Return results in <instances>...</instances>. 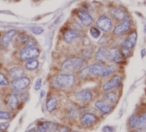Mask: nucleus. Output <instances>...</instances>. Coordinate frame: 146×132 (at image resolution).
Returning a JSON list of instances; mask_svg holds the SVG:
<instances>
[{
	"label": "nucleus",
	"mask_w": 146,
	"mask_h": 132,
	"mask_svg": "<svg viewBox=\"0 0 146 132\" xmlns=\"http://www.w3.org/2000/svg\"><path fill=\"white\" fill-rule=\"evenodd\" d=\"M0 100L4 107L17 113L28 101L29 93L27 90L16 92L9 87H3L0 91Z\"/></svg>",
	"instance_id": "obj_1"
},
{
	"label": "nucleus",
	"mask_w": 146,
	"mask_h": 132,
	"mask_svg": "<svg viewBox=\"0 0 146 132\" xmlns=\"http://www.w3.org/2000/svg\"><path fill=\"white\" fill-rule=\"evenodd\" d=\"M78 77L76 74H67L56 72L47 77L49 89L57 91L62 94H71L76 87Z\"/></svg>",
	"instance_id": "obj_2"
},
{
	"label": "nucleus",
	"mask_w": 146,
	"mask_h": 132,
	"mask_svg": "<svg viewBox=\"0 0 146 132\" xmlns=\"http://www.w3.org/2000/svg\"><path fill=\"white\" fill-rule=\"evenodd\" d=\"M86 61L79 56H72L64 59L60 64L59 72L67 74H76L86 66Z\"/></svg>",
	"instance_id": "obj_3"
},
{
	"label": "nucleus",
	"mask_w": 146,
	"mask_h": 132,
	"mask_svg": "<svg viewBox=\"0 0 146 132\" xmlns=\"http://www.w3.org/2000/svg\"><path fill=\"white\" fill-rule=\"evenodd\" d=\"M79 114L80 113L77 106L70 101L69 104L63 105L56 116L57 117L59 115V119L62 125L68 126L70 124L76 121V119L79 118Z\"/></svg>",
	"instance_id": "obj_4"
},
{
	"label": "nucleus",
	"mask_w": 146,
	"mask_h": 132,
	"mask_svg": "<svg viewBox=\"0 0 146 132\" xmlns=\"http://www.w3.org/2000/svg\"><path fill=\"white\" fill-rule=\"evenodd\" d=\"M62 93H59L52 89H49L44 102L45 111L50 115H56V113L63 106L62 104Z\"/></svg>",
	"instance_id": "obj_5"
},
{
	"label": "nucleus",
	"mask_w": 146,
	"mask_h": 132,
	"mask_svg": "<svg viewBox=\"0 0 146 132\" xmlns=\"http://www.w3.org/2000/svg\"><path fill=\"white\" fill-rule=\"evenodd\" d=\"M68 99L74 104L80 106H86L90 104L94 97L93 92L89 88L81 89L79 91H74L69 95H68Z\"/></svg>",
	"instance_id": "obj_6"
},
{
	"label": "nucleus",
	"mask_w": 146,
	"mask_h": 132,
	"mask_svg": "<svg viewBox=\"0 0 146 132\" xmlns=\"http://www.w3.org/2000/svg\"><path fill=\"white\" fill-rule=\"evenodd\" d=\"M40 55V50L35 46H26L19 49L17 57L21 63H25L32 59H38Z\"/></svg>",
	"instance_id": "obj_7"
},
{
	"label": "nucleus",
	"mask_w": 146,
	"mask_h": 132,
	"mask_svg": "<svg viewBox=\"0 0 146 132\" xmlns=\"http://www.w3.org/2000/svg\"><path fill=\"white\" fill-rule=\"evenodd\" d=\"M33 82V76H25L21 78L10 81L9 82V88L16 92H21V91H27L31 87Z\"/></svg>",
	"instance_id": "obj_8"
},
{
	"label": "nucleus",
	"mask_w": 146,
	"mask_h": 132,
	"mask_svg": "<svg viewBox=\"0 0 146 132\" xmlns=\"http://www.w3.org/2000/svg\"><path fill=\"white\" fill-rule=\"evenodd\" d=\"M4 73L9 81H13L27 75V71L24 70L21 64H15L9 66L5 69Z\"/></svg>",
	"instance_id": "obj_9"
},
{
	"label": "nucleus",
	"mask_w": 146,
	"mask_h": 132,
	"mask_svg": "<svg viewBox=\"0 0 146 132\" xmlns=\"http://www.w3.org/2000/svg\"><path fill=\"white\" fill-rule=\"evenodd\" d=\"M98 118L92 113H85L79 117V124L83 128H90L97 124Z\"/></svg>",
	"instance_id": "obj_10"
},
{
	"label": "nucleus",
	"mask_w": 146,
	"mask_h": 132,
	"mask_svg": "<svg viewBox=\"0 0 146 132\" xmlns=\"http://www.w3.org/2000/svg\"><path fill=\"white\" fill-rule=\"evenodd\" d=\"M59 124L49 120H38L35 128L38 132H56Z\"/></svg>",
	"instance_id": "obj_11"
},
{
	"label": "nucleus",
	"mask_w": 146,
	"mask_h": 132,
	"mask_svg": "<svg viewBox=\"0 0 146 132\" xmlns=\"http://www.w3.org/2000/svg\"><path fill=\"white\" fill-rule=\"evenodd\" d=\"M130 27H131V21H130L129 17L127 16L123 21H121V22L120 24L115 26L113 33L115 35H122L129 31Z\"/></svg>",
	"instance_id": "obj_12"
},
{
	"label": "nucleus",
	"mask_w": 146,
	"mask_h": 132,
	"mask_svg": "<svg viewBox=\"0 0 146 132\" xmlns=\"http://www.w3.org/2000/svg\"><path fill=\"white\" fill-rule=\"evenodd\" d=\"M121 76L119 75H115V76H112L110 80L105 82L103 84L102 88L105 92H110L112 89L117 88L119 86V84L121 83Z\"/></svg>",
	"instance_id": "obj_13"
},
{
	"label": "nucleus",
	"mask_w": 146,
	"mask_h": 132,
	"mask_svg": "<svg viewBox=\"0 0 146 132\" xmlns=\"http://www.w3.org/2000/svg\"><path fill=\"white\" fill-rule=\"evenodd\" d=\"M17 34V31L15 30V29H10L7 32H5L1 40H0V42H1V45H2V47L3 48H8L10 45V43L12 42L13 39L16 36Z\"/></svg>",
	"instance_id": "obj_14"
},
{
	"label": "nucleus",
	"mask_w": 146,
	"mask_h": 132,
	"mask_svg": "<svg viewBox=\"0 0 146 132\" xmlns=\"http://www.w3.org/2000/svg\"><path fill=\"white\" fill-rule=\"evenodd\" d=\"M97 26L104 32H109L112 28V21L107 15H101L97 21Z\"/></svg>",
	"instance_id": "obj_15"
},
{
	"label": "nucleus",
	"mask_w": 146,
	"mask_h": 132,
	"mask_svg": "<svg viewBox=\"0 0 146 132\" xmlns=\"http://www.w3.org/2000/svg\"><path fill=\"white\" fill-rule=\"evenodd\" d=\"M95 59L98 63L104 64L105 61H110V51L105 47H100L95 53Z\"/></svg>",
	"instance_id": "obj_16"
},
{
	"label": "nucleus",
	"mask_w": 146,
	"mask_h": 132,
	"mask_svg": "<svg viewBox=\"0 0 146 132\" xmlns=\"http://www.w3.org/2000/svg\"><path fill=\"white\" fill-rule=\"evenodd\" d=\"M79 37H80V34H79V32L72 29V28H68L66 29L63 34H62V38H63V40L68 43V44H70L72 43L74 40H75L76 39H78Z\"/></svg>",
	"instance_id": "obj_17"
},
{
	"label": "nucleus",
	"mask_w": 146,
	"mask_h": 132,
	"mask_svg": "<svg viewBox=\"0 0 146 132\" xmlns=\"http://www.w3.org/2000/svg\"><path fill=\"white\" fill-rule=\"evenodd\" d=\"M77 16L80 20L83 26H85V27H88V26L92 25L94 21L92 16L90 14H88L87 12L83 11V10H79L77 12Z\"/></svg>",
	"instance_id": "obj_18"
},
{
	"label": "nucleus",
	"mask_w": 146,
	"mask_h": 132,
	"mask_svg": "<svg viewBox=\"0 0 146 132\" xmlns=\"http://www.w3.org/2000/svg\"><path fill=\"white\" fill-rule=\"evenodd\" d=\"M104 64L101 63H93L91 64L90 65H88L89 68V71L91 74V76L93 77H98V76H101V74L103 72L104 70Z\"/></svg>",
	"instance_id": "obj_19"
},
{
	"label": "nucleus",
	"mask_w": 146,
	"mask_h": 132,
	"mask_svg": "<svg viewBox=\"0 0 146 132\" xmlns=\"http://www.w3.org/2000/svg\"><path fill=\"white\" fill-rule=\"evenodd\" d=\"M94 106L97 109H98L104 114H108L112 111V107L103 100L96 101L94 103Z\"/></svg>",
	"instance_id": "obj_20"
},
{
	"label": "nucleus",
	"mask_w": 146,
	"mask_h": 132,
	"mask_svg": "<svg viewBox=\"0 0 146 132\" xmlns=\"http://www.w3.org/2000/svg\"><path fill=\"white\" fill-rule=\"evenodd\" d=\"M137 33L136 32H132L128 36L127 38L125 40V41L123 42V47L124 48H127V49H132L134 47L136 42H137Z\"/></svg>",
	"instance_id": "obj_21"
},
{
	"label": "nucleus",
	"mask_w": 146,
	"mask_h": 132,
	"mask_svg": "<svg viewBox=\"0 0 146 132\" xmlns=\"http://www.w3.org/2000/svg\"><path fill=\"white\" fill-rule=\"evenodd\" d=\"M123 61H124V57L122 56L121 50L115 48L110 50V62L121 63Z\"/></svg>",
	"instance_id": "obj_22"
},
{
	"label": "nucleus",
	"mask_w": 146,
	"mask_h": 132,
	"mask_svg": "<svg viewBox=\"0 0 146 132\" xmlns=\"http://www.w3.org/2000/svg\"><path fill=\"white\" fill-rule=\"evenodd\" d=\"M22 67L24 68V70L27 72H33V71H35L36 70L38 69L39 62L38 59H32V60H29V61L23 63Z\"/></svg>",
	"instance_id": "obj_23"
},
{
	"label": "nucleus",
	"mask_w": 146,
	"mask_h": 132,
	"mask_svg": "<svg viewBox=\"0 0 146 132\" xmlns=\"http://www.w3.org/2000/svg\"><path fill=\"white\" fill-rule=\"evenodd\" d=\"M16 115V113L11 112L6 107H0V120L4 121H10L12 120Z\"/></svg>",
	"instance_id": "obj_24"
},
{
	"label": "nucleus",
	"mask_w": 146,
	"mask_h": 132,
	"mask_svg": "<svg viewBox=\"0 0 146 132\" xmlns=\"http://www.w3.org/2000/svg\"><path fill=\"white\" fill-rule=\"evenodd\" d=\"M30 38H31V36H29V35L27 34H19V35L16 37L15 41V46H16L17 47H19V49L22 48L23 46H26L27 45V43H28Z\"/></svg>",
	"instance_id": "obj_25"
},
{
	"label": "nucleus",
	"mask_w": 146,
	"mask_h": 132,
	"mask_svg": "<svg viewBox=\"0 0 146 132\" xmlns=\"http://www.w3.org/2000/svg\"><path fill=\"white\" fill-rule=\"evenodd\" d=\"M76 76H77V77H78L79 80H81V81L88 80L91 77V74H90V71H89L88 65L87 66H85L81 70H80L76 73Z\"/></svg>",
	"instance_id": "obj_26"
},
{
	"label": "nucleus",
	"mask_w": 146,
	"mask_h": 132,
	"mask_svg": "<svg viewBox=\"0 0 146 132\" xmlns=\"http://www.w3.org/2000/svg\"><path fill=\"white\" fill-rule=\"evenodd\" d=\"M103 99H104L103 101H104L105 102H107L108 104H110L111 106V105L116 103L117 94L115 92H107L104 94Z\"/></svg>",
	"instance_id": "obj_27"
},
{
	"label": "nucleus",
	"mask_w": 146,
	"mask_h": 132,
	"mask_svg": "<svg viewBox=\"0 0 146 132\" xmlns=\"http://www.w3.org/2000/svg\"><path fill=\"white\" fill-rule=\"evenodd\" d=\"M136 127L140 130V131H144L146 129V113H142L139 117H138V120H137V125Z\"/></svg>",
	"instance_id": "obj_28"
},
{
	"label": "nucleus",
	"mask_w": 146,
	"mask_h": 132,
	"mask_svg": "<svg viewBox=\"0 0 146 132\" xmlns=\"http://www.w3.org/2000/svg\"><path fill=\"white\" fill-rule=\"evenodd\" d=\"M114 18L118 21H123L127 17V14L122 8H116L113 12Z\"/></svg>",
	"instance_id": "obj_29"
},
{
	"label": "nucleus",
	"mask_w": 146,
	"mask_h": 132,
	"mask_svg": "<svg viewBox=\"0 0 146 132\" xmlns=\"http://www.w3.org/2000/svg\"><path fill=\"white\" fill-rule=\"evenodd\" d=\"M115 70H116V66L115 65H114V64L106 65V66L104 67L101 76L102 77H107V76H110L111 74H113Z\"/></svg>",
	"instance_id": "obj_30"
},
{
	"label": "nucleus",
	"mask_w": 146,
	"mask_h": 132,
	"mask_svg": "<svg viewBox=\"0 0 146 132\" xmlns=\"http://www.w3.org/2000/svg\"><path fill=\"white\" fill-rule=\"evenodd\" d=\"M9 82H10V81L7 77L5 73L3 71L0 70V87L1 88L9 87Z\"/></svg>",
	"instance_id": "obj_31"
},
{
	"label": "nucleus",
	"mask_w": 146,
	"mask_h": 132,
	"mask_svg": "<svg viewBox=\"0 0 146 132\" xmlns=\"http://www.w3.org/2000/svg\"><path fill=\"white\" fill-rule=\"evenodd\" d=\"M92 52L89 48H84L81 51V58H84L86 61L91 59L92 58Z\"/></svg>",
	"instance_id": "obj_32"
},
{
	"label": "nucleus",
	"mask_w": 146,
	"mask_h": 132,
	"mask_svg": "<svg viewBox=\"0 0 146 132\" xmlns=\"http://www.w3.org/2000/svg\"><path fill=\"white\" fill-rule=\"evenodd\" d=\"M90 34L94 39H98L101 36V31L97 27H92L90 28Z\"/></svg>",
	"instance_id": "obj_33"
},
{
	"label": "nucleus",
	"mask_w": 146,
	"mask_h": 132,
	"mask_svg": "<svg viewBox=\"0 0 146 132\" xmlns=\"http://www.w3.org/2000/svg\"><path fill=\"white\" fill-rule=\"evenodd\" d=\"M137 120H138V117L134 114H133L129 119H128V122H127V125L130 129L132 128H134L136 127V125H137Z\"/></svg>",
	"instance_id": "obj_34"
},
{
	"label": "nucleus",
	"mask_w": 146,
	"mask_h": 132,
	"mask_svg": "<svg viewBox=\"0 0 146 132\" xmlns=\"http://www.w3.org/2000/svg\"><path fill=\"white\" fill-rule=\"evenodd\" d=\"M9 125H10V121L0 122V131L7 132L8 129L9 128Z\"/></svg>",
	"instance_id": "obj_35"
},
{
	"label": "nucleus",
	"mask_w": 146,
	"mask_h": 132,
	"mask_svg": "<svg viewBox=\"0 0 146 132\" xmlns=\"http://www.w3.org/2000/svg\"><path fill=\"white\" fill-rule=\"evenodd\" d=\"M71 131H72V129L69 126L65 125H62H62L59 124L56 132H70Z\"/></svg>",
	"instance_id": "obj_36"
},
{
	"label": "nucleus",
	"mask_w": 146,
	"mask_h": 132,
	"mask_svg": "<svg viewBox=\"0 0 146 132\" xmlns=\"http://www.w3.org/2000/svg\"><path fill=\"white\" fill-rule=\"evenodd\" d=\"M42 83H43V80L42 78H38L35 82H34V85H33V89L34 91H38L41 89V87H42Z\"/></svg>",
	"instance_id": "obj_37"
},
{
	"label": "nucleus",
	"mask_w": 146,
	"mask_h": 132,
	"mask_svg": "<svg viewBox=\"0 0 146 132\" xmlns=\"http://www.w3.org/2000/svg\"><path fill=\"white\" fill-rule=\"evenodd\" d=\"M31 31H32L33 34L38 35V34H41L44 32V29L41 27H31Z\"/></svg>",
	"instance_id": "obj_38"
},
{
	"label": "nucleus",
	"mask_w": 146,
	"mask_h": 132,
	"mask_svg": "<svg viewBox=\"0 0 146 132\" xmlns=\"http://www.w3.org/2000/svg\"><path fill=\"white\" fill-rule=\"evenodd\" d=\"M121 54H122L123 57H129L130 54H131L130 50L127 49V48H124V47L121 50Z\"/></svg>",
	"instance_id": "obj_39"
},
{
	"label": "nucleus",
	"mask_w": 146,
	"mask_h": 132,
	"mask_svg": "<svg viewBox=\"0 0 146 132\" xmlns=\"http://www.w3.org/2000/svg\"><path fill=\"white\" fill-rule=\"evenodd\" d=\"M103 132H114V128L111 126H104L103 128Z\"/></svg>",
	"instance_id": "obj_40"
},
{
	"label": "nucleus",
	"mask_w": 146,
	"mask_h": 132,
	"mask_svg": "<svg viewBox=\"0 0 146 132\" xmlns=\"http://www.w3.org/2000/svg\"><path fill=\"white\" fill-rule=\"evenodd\" d=\"M26 132H38L37 130H36V128L35 127H33V128H31V129H29L28 131H27Z\"/></svg>",
	"instance_id": "obj_41"
},
{
	"label": "nucleus",
	"mask_w": 146,
	"mask_h": 132,
	"mask_svg": "<svg viewBox=\"0 0 146 132\" xmlns=\"http://www.w3.org/2000/svg\"><path fill=\"white\" fill-rule=\"evenodd\" d=\"M44 94H45V91H44V90H41V92H40V95H39V98H40V99H42V98L44 96Z\"/></svg>",
	"instance_id": "obj_42"
},
{
	"label": "nucleus",
	"mask_w": 146,
	"mask_h": 132,
	"mask_svg": "<svg viewBox=\"0 0 146 132\" xmlns=\"http://www.w3.org/2000/svg\"><path fill=\"white\" fill-rule=\"evenodd\" d=\"M146 54V50L145 49H143L142 50V52H141V55H142V58H144Z\"/></svg>",
	"instance_id": "obj_43"
},
{
	"label": "nucleus",
	"mask_w": 146,
	"mask_h": 132,
	"mask_svg": "<svg viewBox=\"0 0 146 132\" xmlns=\"http://www.w3.org/2000/svg\"><path fill=\"white\" fill-rule=\"evenodd\" d=\"M144 32L146 34V24L145 25V27H144Z\"/></svg>",
	"instance_id": "obj_44"
},
{
	"label": "nucleus",
	"mask_w": 146,
	"mask_h": 132,
	"mask_svg": "<svg viewBox=\"0 0 146 132\" xmlns=\"http://www.w3.org/2000/svg\"><path fill=\"white\" fill-rule=\"evenodd\" d=\"M1 49H2V45H1V42H0V52H1Z\"/></svg>",
	"instance_id": "obj_45"
},
{
	"label": "nucleus",
	"mask_w": 146,
	"mask_h": 132,
	"mask_svg": "<svg viewBox=\"0 0 146 132\" xmlns=\"http://www.w3.org/2000/svg\"><path fill=\"white\" fill-rule=\"evenodd\" d=\"M70 132H79V131H73V130H72V131H71Z\"/></svg>",
	"instance_id": "obj_46"
},
{
	"label": "nucleus",
	"mask_w": 146,
	"mask_h": 132,
	"mask_svg": "<svg viewBox=\"0 0 146 132\" xmlns=\"http://www.w3.org/2000/svg\"><path fill=\"white\" fill-rule=\"evenodd\" d=\"M133 132H139V131H133Z\"/></svg>",
	"instance_id": "obj_47"
},
{
	"label": "nucleus",
	"mask_w": 146,
	"mask_h": 132,
	"mask_svg": "<svg viewBox=\"0 0 146 132\" xmlns=\"http://www.w3.org/2000/svg\"><path fill=\"white\" fill-rule=\"evenodd\" d=\"M0 132H2V131H0Z\"/></svg>",
	"instance_id": "obj_48"
}]
</instances>
